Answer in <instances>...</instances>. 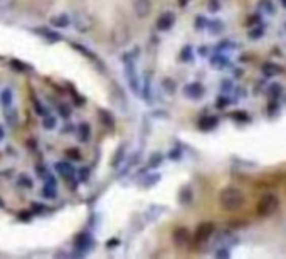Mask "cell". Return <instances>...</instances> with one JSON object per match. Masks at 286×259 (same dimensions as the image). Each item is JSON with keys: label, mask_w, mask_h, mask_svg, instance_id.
<instances>
[{"label": "cell", "mask_w": 286, "mask_h": 259, "mask_svg": "<svg viewBox=\"0 0 286 259\" xmlns=\"http://www.w3.org/2000/svg\"><path fill=\"white\" fill-rule=\"evenodd\" d=\"M219 204L224 210L234 212L244 205V194L237 187H224L219 192Z\"/></svg>", "instance_id": "6da1fadb"}, {"label": "cell", "mask_w": 286, "mask_h": 259, "mask_svg": "<svg viewBox=\"0 0 286 259\" xmlns=\"http://www.w3.org/2000/svg\"><path fill=\"white\" fill-rule=\"evenodd\" d=\"M279 207V199L274 194H264L261 199L258 200L256 212L259 217H271Z\"/></svg>", "instance_id": "7a4b0ae2"}, {"label": "cell", "mask_w": 286, "mask_h": 259, "mask_svg": "<svg viewBox=\"0 0 286 259\" xmlns=\"http://www.w3.org/2000/svg\"><path fill=\"white\" fill-rule=\"evenodd\" d=\"M131 39V32H130V27L126 25L125 22H120L116 24L113 30H111V41H113L115 46H126Z\"/></svg>", "instance_id": "3957f363"}, {"label": "cell", "mask_w": 286, "mask_h": 259, "mask_svg": "<svg viewBox=\"0 0 286 259\" xmlns=\"http://www.w3.org/2000/svg\"><path fill=\"white\" fill-rule=\"evenodd\" d=\"M123 64H125V71H126V78H128L130 88L136 93L140 89V83L138 78H136V71H135V64H133V57L130 54H126L123 57Z\"/></svg>", "instance_id": "277c9868"}, {"label": "cell", "mask_w": 286, "mask_h": 259, "mask_svg": "<svg viewBox=\"0 0 286 259\" xmlns=\"http://www.w3.org/2000/svg\"><path fill=\"white\" fill-rule=\"evenodd\" d=\"M74 27H76L79 32H89L94 27V20L89 14L86 12H79L74 17Z\"/></svg>", "instance_id": "5b68a950"}, {"label": "cell", "mask_w": 286, "mask_h": 259, "mask_svg": "<svg viewBox=\"0 0 286 259\" xmlns=\"http://www.w3.org/2000/svg\"><path fill=\"white\" fill-rule=\"evenodd\" d=\"M133 10L138 19H145L152 12V0H133Z\"/></svg>", "instance_id": "8992f818"}, {"label": "cell", "mask_w": 286, "mask_h": 259, "mask_svg": "<svg viewBox=\"0 0 286 259\" xmlns=\"http://www.w3.org/2000/svg\"><path fill=\"white\" fill-rule=\"evenodd\" d=\"M42 194H44L46 199H54L57 195V185L52 180L51 175H47L44 178V187H42Z\"/></svg>", "instance_id": "52a82bcc"}, {"label": "cell", "mask_w": 286, "mask_h": 259, "mask_svg": "<svg viewBox=\"0 0 286 259\" xmlns=\"http://www.w3.org/2000/svg\"><path fill=\"white\" fill-rule=\"evenodd\" d=\"M214 232V224H210V222H205V224L199 226L197 232H195V239H197L199 242L202 241H207L210 236H212Z\"/></svg>", "instance_id": "ba28073f"}, {"label": "cell", "mask_w": 286, "mask_h": 259, "mask_svg": "<svg viewBox=\"0 0 286 259\" xmlns=\"http://www.w3.org/2000/svg\"><path fill=\"white\" fill-rule=\"evenodd\" d=\"M173 22H175V15L172 12H165L157 20V27H158V30H168L173 25Z\"/></svg>", "instance_id": "9c48e42d"}, {"label": "cell", "mask_w": 286, "mask_h": 259, "mask_svg": "<svg viewBox=\"0 0 286 259\" xmlns=\"http://www.w3.org/2000/svg\"><path fill=\"white\" fill-rule=\"evenodd\" d=\"M51 24L54 25L56 29H64V27H67V25L71 24V19H69V15L59 14V15H54V17H51Z\"/></svg>", "instance_id": "30bf717a"}, {"label": "cell", "mask_w": 286, "mask_h": 259, "mask_svg": "<svg viewBox=\"0 0 286 259\" xmlns=\"http://www.w3.org/2000/svg\"><path fill=\"white\" fill-rule=\"evenodd\" d=\"M189 239H190V234H189L187 229H177L175 232H173V241H175V244L180 246V247L187 244Z\"/></svg>", "instance_id": "8fae6325"}, {"label": "cell", "mask_w": 286, "mask_h": 259, "mask_svg": "<svg viewBox=\"0 0 286 259\" xmlns=\"http://www.w3.org/2000/svg\"><path fill=\"white\" fill-rule=\"evenodd\" d=\"M17 185L20 189L30 190V189H34V178L30 177L29 173H20L19 178H17Z\"/></svg>", "instance_id": "7c38bea8"}, {"label": "cell", "mask_w": 286, "mask_h": 259, "mask_svg": "<svg viewBox=\"0 0 286 259\" xmlns=\"http://www.w3.org/2000/svg\"><path fill=\"white\" fill-rule=\"evenodd\" d=\"M14 101V93H12V89L10 88H4L2 89V93H0V104L5 108H9L10 104H12Z\"/></svg>", "instance_id": "4fadbf2b"}, {"label": "cell", "mask_w": 286, "mask_h": 259, "mask_svg": "<svg viewBox=\"0 0 286 259\" xmlns=\"http://www.w3.org/2000/svg\"><path fill=\"white\" fill-rule=\"evenodd\" d=\"M56 170H57V173H59V175L66 177V178H71L74 175V168L71 167V163H64V162L57 163Z\"/></svg>", "instance_id": "5bb4252c"}, {"label": "cell", "mask_w": 286, "mask_h": 259, "mask_svg": "<svg viewBox=\"0 0 286 259\" xmlns=\"http://www.w3.org/2000/svg\"><path fill=\"white\" fill-rule=\"evenodd\" d=\"M185 94H187V96H190L192 99H197L200 94H202V88H200L197 83H192L190 86L185 88Z\"/></svg>", "instance_id": "9a60e30c"}, {"label": "cell", "mask_w": 286, "mask_h": 259, "mask_svg": "<svg viewBox=\"0 0 286 259\" xmlns=\"http://www.w3.org/2000/svg\"><path fill=\"white\" fill-rule=\"evenodd\" d=\"M78 135L81 141H88L89 136H91V128H89L88 123H81V126L78 128Z\"/></svg>", "instance_id": "2e32d148"}, {"label": "cell", "mask_w": 286, "mask_h": 259, "mask_svg": "<svg viewBox=\"0 0 286 259\" xmlns=\"http://www.w3.org/2000/svg\"><path fill=\"white\" fill-rule=\"evenodd\" d=\"M42 126H44L46 130H54L56 126H57V120H56V116H52V115H46V116H42Z\"/></svg>", "instance_id": "e0dca14e"}, {"label": "cell", "mask_w": 286, "mask_h": 259, "mask_svg": "<svg viewBox=\"0 0 286 259\" xmlns=\"http://www.w3.org/2000/svg\"><path fill=\"white\" fill-rule=\"evenodd\" d=\"M125 153H126V145H121L118 150H116V155L113 157V167H118L121 160L125 158Z\"/></svg>", "instance_id": "ac0fdd59"}, {"label": "cell", "mask_w": 286, "mask_h": 259, "mask_svg": "<svg viewBox=\"0 0 286 259\" xmlns=\"http://www.w3.org/2000/svg\"><path fill=\"white\" fill-rule=\"evenodd\" d=\"M39 32L42 34V35H44V37H47V39H49V41H59L61 39V35L59 34H56V32H51V30L49 29H39Z\"/></svg>", "instance_id": "d6986e66"}, {"label": "cell", "mask_w": 286, "mask_h": 259, "mask_svg": "<svg viewBox=\"0 0 286 259\" xmlns=\"http://www.w3.org/2000/svg\"><path fill=\"white\" fill-rule=\"evenodd\" d=\"M14 7V0H0V12H7Z\"/></svg>", "instance_id": "ffe728a7"}, {"label": "cell", "mask_w": 286, "mask_h": 259, "mask_svg": "<svg viewBox=\"0 0 286 259\" xmlns=\"http://www.w3.org/2000/svg\"><path fill=\"white\" fill-rule=\"evenodd\" d=\"M160 162H162V155H160V153H153V155L150 157V160H148V165H150V167H157Z\"/></svg>", "instance_id": "44dd1931"}, {"label": "cell", "mask_w": 286, "mask_h": 259, "mask_svg": "<svg viewBox=\"0 0 286 259\" xmlns=\"http://www.w3.org/2000/svg\"><path fill=\"white\" fill-rule=\"evenodd\" d=\"M61 115L62 116H71V109L69 108H67V106H62V104H61Z\"/></svg>", "instance_id": "7402d4cb"}, {"label": "cell", "mask_w": 286, "mask_h": 259, "mask_svg": "<svg viewBox=\"0 0 286 259\" xmlns=\"http://www.w3.org/2000/svg\"><path fill=\"white\" fill-rule=\"evenodd\" d=\"M4 138H5V131L2 126H0V141H4Z\"/></svg>", "instance_id": "603a6c76"}, {"label": "cell", "mask_w": 286, "mask_h": 259, "mask_svg": "<svg viewBox=\"0 0 286 259\" xmlns=\"http://www.w3.org/2000/svg\"><path fill=\"white\" fill-rule=\"evenodd\" d=\"M178 2H180V5H182V7H185V5H187V2H189V0H178Z\"/></svg>", "instance_id": "cb8c5ba5"}, {"label": "cell", "mask_w": 286, "mask_h": 259, "mask_svg": "<svg viewBox=\"0 0 286 259\" xmlns=\"http://www.w3.org/2000/svg\"><path fill=\"white\" fill-rule=\"evenodd\" d=\"M283 4H284V7H286V0H283Z\"/></svg>", "instance_id": "d4e9b609"}]
</instances>
